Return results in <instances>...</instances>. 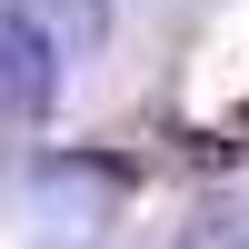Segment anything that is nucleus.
<instances>
[{"label": "nucleus", "mask_w": 249, "mask_h": 249, "mask_svg": "<svg viewBox=\"0 0 249 249\" xmlns=\"http://www.w3.org/2000/svg\"><path fill=\"white\" fill-rule=\"evenodd\" d=\"M60 100V50L0 0V130H40Z\"/></svg>", "instance_id": "obj_1"}, {"label": "nucleus", "mask_w": 249, "mask_h": 249, "mask_svg": "<svg viewBox=\"0 0 249 249\" xmlns=\"http://www.w3.org/2000/svg\"><path fill=\"white\" fill-rule=\"evenodd\" d=\"M20 20H30L40 40H50L60 60H90L100 40H110V0H10Z\"/></svg>", "instance_id": "obj_2"}]
</instances>
